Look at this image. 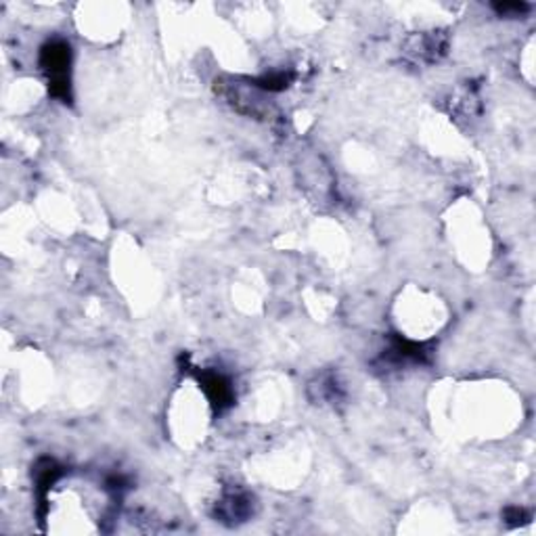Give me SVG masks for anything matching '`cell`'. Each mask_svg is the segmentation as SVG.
I'll list each match as a JSON object with an SVG mask.
<instances>
[{
    "label": "cell",
    "mask_w": 536,
    "mask_h": 536,
    "mask_svg": "<svg viewBox=\"0 0 536 536\" xmlns=\"http://www.w3.org/2000/svg\"><path fill=\"white\" fill-rule=\"evenodd\" d=\"M43 65L49 73L53 89L62 86V92L67 95V70H70V46L63 43H51L43 53Z\"/></svg>",
    "instance_id": "1"
}]
</instances>
